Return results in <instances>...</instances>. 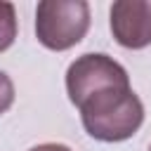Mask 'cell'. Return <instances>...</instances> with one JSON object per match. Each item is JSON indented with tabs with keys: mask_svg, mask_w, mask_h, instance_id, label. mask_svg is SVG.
Masks as SVG:
<instances>
[{
	"mask_svg": "<svg viewBox=\"0 0 151 151\" xmlns=\"http://www.w3.org/2000/svg\"><path fill=\"white\" fill-rule=\"evenodd\" d=\"M78 109L85 132L99 142H125L144 123V104L130 85L104 87Z\"/></svg>",
	"mask_w": 151,
	"mask_h": 151,
	"instance_id": "cell-1",
	"label": "cell"
},
{
	"mask_svg": "<svg viewBox=\"0 0 151 151\" xmlns=\"http://www.w3.org/2000/svg\"><path fill=\"white\" fill-rule=\"evenodd\" d=\"M90 31V5L85 0H42L35 9V38L42 47L64 52Z\"/></svg>",
	"mask_w": 151,
	"mask_h": 151,
	"instance_id": "cell-2",
	"label": "cell"
},
{
	"mask_svg": "<svg viewBox=\"0 0 151 151\" xmlns=\"http://www.w3.org/2000/svg\"><path fill=\"white\" fill-rule=\"evenodd\" d=\"M113 85H130V76L113 57L101 52L78 57L66 71V92L76 106H80L90 94Z\"/></svg>",
	"mask_w": 151,
	"mask_h": 151,
	"instance_id": "cell-3",
	"label": "cell"
},
{
	"mask_svg": "<svg viewBox=\"0 0 151 151\" xmlns=\"http://www.w3.org/2000/svg\"><path fill=\"white\" fill-rule=\"evenodd\" d=\"M111 33L118 45L127 50H144L151 45V2L118 0L109 12Z\"/></svg>",
	"mask_w": 151,
	"mask_h": 151,
	"instance_id": "cell-4",
	"label": "cell"
},
{
	"mask_svg": "<svg viewBox=\"0 0 151 151\" xmlns=\"http://www.w3.org/2000/svg\"><path fill=\"white\" fill-rule=\"evenodd\" d=\"M19 21H17V9L12 2L0 0V52L9 50L17 40Z\"/></svg>",
	"mask_w": 151,
	"mask_h": 151,
	"instance_id": "cell-5",
	"label": "cell"
},
{
	"mask_svg": "<svg viewBox=\"0 0 151 151\" xmlns=\"http://www.w3.org/2000/svg\"><path fill=\"white\" fill-rule=\"evenodd\" d=\"M12 104H14V83L5 71H0V116L9 111Z\"/></svg>",
	"mask_w": 151,
	"mask_h": 151,
	"instance_id": "cell-6",
	"label": "cell"
},
{
	"mask_svg": "<svg viewBox=\"0 0 151 151\" xmlns=\"http://www.w3.org/2000/svg\"><path fill=\"white\" fill-rule=\"evenodd\" d=\"M28 151H71L66 144H57V142H47V144H38Z\"/></svg>",
	"mask_w": 151,
	"mask_h": 151,
	"instance_id": "cell-7",
	"label": "cell"
},
{
	"mask_svg": "<svg viewBox=\"0 0 151 151\" xmlns=\"http://www.w3.org/2000/svg\"><path fill=\"white\" fill-rule=\"evenodd\" d=\"M149 151H151V146H149Z\"/></svg>",
	"mask_w": 151,
	"mask_h": 151,
	"instance_id": "cell-8",
	"label": "cell"
}]
</instances>
